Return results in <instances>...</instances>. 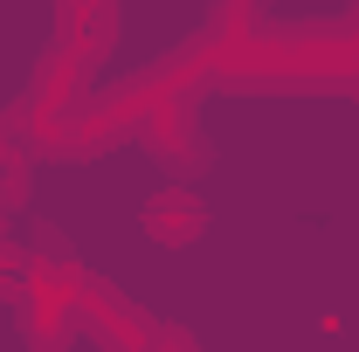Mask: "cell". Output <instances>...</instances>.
Listing matches in <instances>:
<instances>
[{
  "label": "cell",
  "mask_w": 359,
  "mask_h": 352,
  "mask_svg": "<svg viewBox=\"0 0 359 352\" xmlns=\"http://www.w3.org/2000/svg\"><path fill=\"white\" fill-rule=\"evenodd\" d=\"M55 14H62V35L55 42L90 55V62H104L111 55V21H118V0H55Z\"/></svg>",
  "instance_id": "4"
},
{
  "label": "cell",
  "mask_w": 359,
  "mask_h": 352,
  "mask_svg": "<svg viewBox=\"0 0 359 352\" xmlns=\"http://www.w3.org/2000/svg\"><path fill=\"white\" fill-rule=\"evenodd\" d=\"M28 145H21V132L0 118V208H21V194H28Z\"/></svg>",
  "instance_id": "5"
},
{
  "label": "cell",
  "mask_w": 359,
  "mask_h": 352,
  "mask_svg": "<svg viewBox=\"0 0 359 352\" xmlns=\"http://www.w3.org/2000/svg\"><path fill=\"white\" fill-rule=\"evenodd\" d=\"M76 304L55 290V283H21V339L35 352H69L76 346Z\"/></svg>",
  "instance_id": "2"
},
{
  "label": "cell",
  "mask_w": 359,
  "mask_h": 352,
  "mask_svg": "<svg viewBox=\"0 0 359 352\" xmlns=\"http://www.w3.org/2000/svg\"><path fill=\"white\" fill-rule=\"evenodd\" d=\"M201 76H208V48L173 55V76H166L159 104H152V111H145V125H138V138H145L166 166H180V173H194V166H201V132H194V111H201Z\"/></svg>",
  "instance_id": "1"
},
{
  "label": "cell",
  "mask_w": 359,
  "mask_h": 352,
  "mask_svg": "<svg viewBox=\"0 0 359 352\" xmlns=\"http://www.w3.org/2000/svg\"><path fill=\"white\" fill-rule=\"evenodd\" d=\"M256 35V0H222L215 28H208V48H242Z\"/></svg>",
  "instance_id": "6"
},
{
  "label": "cell",
  "mask_w": 359,
  "mask_h": 352,
  "mask_svg": "<svg viewBox=\"0 0 359 352\" xmlns=\"http://www.w3.org/2000/svg\"><path fill=\"white\" fill-rule=\"evenodd\" d=\"M353 42H359V14H353Z\"/></svg>",
  "instance_id": "9"
},
{
  "label": "cell",
  "mask_w": 359,
  "mask_h": 352,
  "mask_svg": "<svg viewBox=\"0 0 359 352\" xmlns=\"http://www.w3.org/2000/svg\"><path fill=\"white\" fill-rule=\"evenodd\" d=\"M145 352H201V346H194V332H180V325H152V346Z\"/></svg>",
  "instance_id": "7"
},
{
  "label": "cell",
  "mask_w": 359,
  "mask_h": 352,
  "mask_svg": "<svg viewBox=\"0 0 359 352\" xmlns=\"http://www.w3.org/2000/svg\"><path fill=\"white\" fill-rule=\"evenodd\" d=\"M346 90H353V97H359V69H353V76H346Z\"/></svg>",
  "instance_id": "8"
},
{
  "label": "cell",
  "mask_w": 359,
  "mask_h": 352,
  "mask_svg": "<svg viewBox=\"0 0 359 352\" xmlns=\"http://www.w3.org/2000/svg\"><path fill=\"white\" fill-rule=\"evenodd\" d=\"M145 235H152L159 249H187V242L208 235V208H201L187 187H166V194H152V208H145Z\"/></svg>",
  "instance_id": "3"
}]
</instances>
